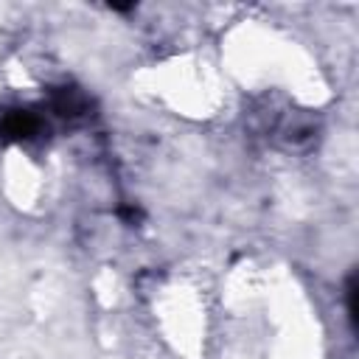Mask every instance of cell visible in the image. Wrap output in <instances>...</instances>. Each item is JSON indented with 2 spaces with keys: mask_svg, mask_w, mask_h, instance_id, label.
Here are the masks:
<instances>
[{
  "mask_svg": "<svg viewBox=\"0 0 359 359\" xmlns=\"http://www.w3.org/2000/svg\"><path fill=\"white\" fill-rule=\"evenodd\" d=\"M42 132V121L31 109H6L0 115V140L3 143H22Z\"/></svg>",
  "mask_w": 359,
  "mask_h": 359,
  "instance_id": "obj_1",
  "label": "cell"
},
{
  "mask_svg": "<svg viewBox=\"0 0 359 359\" xmlns=\"http://www.w3.org/2000/svg\"><path fill=\"white\" fill-rule=\"evenodd\" d=\"M50 107L62 118H81L90 109V98L76 84H65V87L50 90Z\"/></svg>",
  "mask_w": 359,
  "mask_h": 359,
  "instance_id": "obj_2",
  "label": "cell"
},
{
  "mask_svg": "<svg viewBox=\"0 0 359 359\" xmlns=\"http://www.w3.org/2000/svg\"><path fill=\"white\" fill-rule=\"evenodd\" d=\"M356 294H359V289H356V269H351L348 278H345V303H348L351 331H356Z\"/></svg>",
  "mask_w": 359,
  "mask_h": 359,
  "instance_id": "obj_3",
  "label": "cell"
},
{
  "mask_svg": "<svg viewBox=\"0 0 359 359\" xmlns=\"http://www.w3.org/2000/svg\"><path fill=\"white\" fill-rule=\"evenodd\" d=\"M109 8L112 11H132V8H137V3H109Z\"/></svg>",
  "mask_w": 359,
  "mask_h": 359,
  "instance_id": "obj_4",
  "label": "cell"
},
{
  "mask_svg": "<svg viewBox=\"0 0 359 359\" xmlns=\"http://www.w3.org/2000/svg\"><path fill=\"white\" fill-rule=\"evenodd\" d=\"M121 216L129 219V222H135V219H140V210H135V208H121Z\"/></svg>",
  "mask_w": 359,
  "mask_h": 359,
  "instance_id": "obj_5",
  "label": "cell"
}]
</instances>
